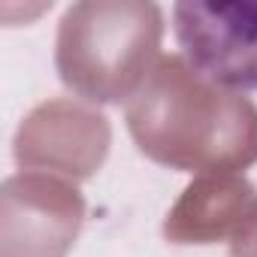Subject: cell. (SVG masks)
<instances>
[{
    "instance_id": "6da1fadb",
    "label": "cell",
    "mask_w": 257,
    "mask_h": 257,
    "mask_svg": "<svg viewBox=\"0 0 257 257\" xmlns=\"http://www.w3.org/2000/svg\"><path fill=\"white\" fill-rule=\"evenodd\" d=\"M173 37L203 82L224 91H257V4H176Z\"/></svg>"
}]
</instances>
